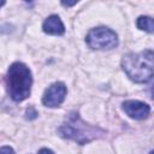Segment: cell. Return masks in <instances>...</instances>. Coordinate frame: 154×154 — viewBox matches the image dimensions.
I'll return each mask as SVG.
<instances>
[{"instance_id":"cell-1","label":"cell","mask_w":154,"mask_h":154,"mask_svg":"<svg viewBox=\"0 0 154 154\" xmlns=\"http://www.w3.org/2000/svg\"><path fill=\"white\" fill-rule=\"evenodd\" d=\"M153 51L146 49L140 53L125 54L122 59V67L126 76L136 83H147L153 77Z\"/></svg>"},{"instance_id":"cell-2","label":"cell","mask_w":154,"mask_h":154,"mask_svg":"<svg viewBox=\"0 0 154 154\" xmlns=\"http://www.w3.org/2000/svg\"><path fill=\"white\" fill-rule=\"evenodd\" d=\"M32 76L30 69L19 61L13 63L7 71L6 85L7 91L13 101H23L30 95Z\"/></svg>"},{"instance_id":"cell-3","label":"cell","mask_w":154,"mask_h":154,"mask_svg":"<svg viewBox=\"0 0 154 154\" xmlns=\"http://www.w3.org/2000/svg\"><path fill=\"white\" fill-rule=\"evenodd\" d=\"M58 132L61 137L73 140L79 144L90 142L91 140L99 137V135L103 134L101 129L88 125L83 120H81L78 114H72L69 120L58 129Z\"/></svg>"},{"instance_id":"cell-4","label":"cell","mask_w":154,"mask_h":154,"mask_svg":"<svg viewBox=\"0 0 154 154\" xmlns=\"http://www.w3.org/2000/svg\"><path fill=\"white\" fill-rule=\"evenodd\" d=\"M85 42L93 49H112L118 45V36L109 28L97 26L88 32Z\"/></svg>"},{"instance_id":"cell-5","label":"cell","mask_w":154,"mask_h":154,"mask_svg":"<svg viewBox=\"0 0 154 154\" xmlns=\"http://www.w3.org/2000/svg\"><path fill=\"white\" fill-rule=\"evenodd\" d=\"M66 91H67L66 87L63 82H55L46 89L42 96V103L46 107H51V108L58 107L64 102Z\"/></svg>"},{"instance_id":"cell-6","label":"cell","mask_w":154,"mask_h":154,"mask_svg":"<svg viewBox=\"0 0 154 154\" xmlns=\"http://www.w3.org/2000/svg\"><path fill=\"white\" fill-rule=\"evenodd\" d=\"M123 109L130 118L137 120L147 118L150 113V107L138 100H126L125 102H123Z\"/></svg>"},{"instance_id":"cell-7","label":"cell","mask_w":154,"mask_h":154,"mask_svg":"<svg viewBox=\"0 0 154 154\" xmlns=\"http://www.w3.org/2000/svg\"><path fill=\"white\" fill-rule=\"evenodd\" d=\"M42 29L46 34L49 35H63L65 32L64 23L57 14H52L48 18H46V20L42 24Z\"/></svg>"},{"instance_id":"cell-8","label":"cell","mask_w":154,"mask_h":154,"mask_svg":"<svg viewBox=\"0 0 154 154\" xmlns=\"http://www.w3.org/2000/svg\"><path fill=\"white\" fill-rule=\"evenodd\" d=\"M137 28L141 30H144L149 34H152L154 31V24H153V19L148 16H141L137 18Z\"/></svg>"},{"instance_id":"cell-9","label":"cell","mask_w":154,"mask_h":154,"mask_svg":"<svg viewBox=\"0 0 154 154\" xmlns=\"http://www.w3.org/2000/svg\"><path fill=\"white\" fill-rule=\"evenodd\" d=\"M37 116H38V113L36 112V109H35L34 107H29V108L26 109V112H25V118L29 119V120L35 119Z\"/></svg>"},{"instance_id":"cell-10","label":"cell","mask_w":154,"mask_h":154,"mask_svg":"<svg viewBox=\"0 0 154 154\" xmlns=\"http://www.w3.org/2000/svg\"><path fill=\"white\" fill-rule=\"evenodd\" d=\"M0 154H14V150L8 146H4L0 147Z\"/></svg>"},{"instance_id":"cell-11","label":"cell","mask_w":154,"mask_h":154,"mask_svg":"<svg viewBox=\"0 0 154 154\" xmlns=\"http://www.w3.org/2000/svg\"><path fill=\"white\" fill-rule=\"evenodd\" d=\"M37 154H54V153L51 149H48V148H41Z\"/></svg>"},{"instance_id":"cell-12","label":"cell","mask_w":154,"mask_h":154,"mask_svg":"<svg viewBox=\"0 0 154 154\" xmlns=\"http://www.w3.org/2000/svg\"><path fill=\"white\" fill-rule=\"evenodd\" d=\"M76 4H77V1H73V2H65V1H61V5H63V6H66V7L73 6V5H76Z\"/></svg>"},{"instance_id":"cell-13","label":"cell","mask_w":154,"mask_h":154,"mask_svg":"<svg viewBox=\"0 0 154 154\" xmlns=\"http://www.w3.org/2000/svg\"><path fill=\"white\" fill-rule=\"evenodd\" d=\"M5 5V1H0V7H2Z\"/></svg>"}]
</instances>
